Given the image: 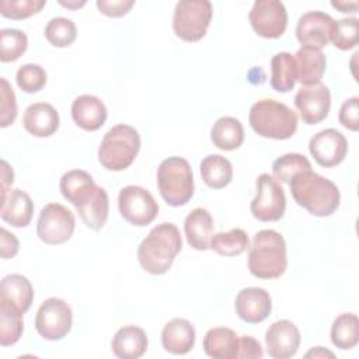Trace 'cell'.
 Here are the masks:
<instances>
[{
  "mask_svg": "<svg viewBox=\"0 0 359 359\" xmlns=\"http://www.w3.org/2000/svg\"><path fill=\"white\" fill-rule=\"evenodd\" d=\"M184 231L188 244L198 250L205 251L210 248L213 236V219L205 208L192 209L184 222Z\"/></svg>",
  "mask_w": 359,
  "mask_h": 359,
  "instance_id": "23",
  "label": "cell"
},
{
  "mask_svg": "<svg viewBox=\"0 0 359 359\" xmlns=\"http://www.w3.org/2000/svg\"><path fill=\"white\" fill-rule=\"evenodd\" d=\"M59 114L48 102L31 104L22 116L24 129L36 137H49L59 129Z\"/></svg>",
  "mask_w": 359,
  "mask_h": 359,
  "instance_id": "19",
  "label": "cell"
},
{
  "mask_svg": "<svg viewBox=\"0 0 359 359\" xmlns=\"http://www.w3.org/2000/svg\"><path fill=\"white\" fill-rule=\"evenodd\" d=\"M264 351L261 344L250 337V335H243L238 337V355L237 359H248V358H262Z\"/></svg>",
  "mask_w": 359,
  "mask_h": 359,
  "instance_id": "44",
  "label": "cell"
},
{
  "mask_svg": "<svg viewBox=\"0 0 359 359\" xmlns=\"http://www.w3.org/2000/svg\"><path fill=\"white\" fill-rule=\"evenodd\" d=\"M139 150V132L130 125L119 123L104 135L98 147V161L109 171H122L135 161Z\"/></svg>",
  "mask_w": 359,
  "mask_h": 359,
  "instance_id": "5",
  "label": "cell"
},
{
  "mask_svg": "<svg viewBox=\"0 0 359 359\" xmlns=\"http://www.w3.org/2000/svg\"><path fill=\"white\" fill-rule=\"evenodd\" d=\"M339 123L349 129L356 132L359 129V98L358 97H351L339 108V115H338Z\"/></svg>",
  "mask_w": 359,
  "mask_h": 359,
  "instance_id": "42",
  "label": "cell"
},
{
  "mask_svg": "<svg viewBox=\"0 0 359 359\" xmlns=\"http://www.w3.org/2000/svg\"><path fill=\"white\" fill-rule=\"evenodd\" d=\"M334 18L324 11L304 13L296 25V38L303 46L323 49L331 41Z\"/></svg>",
  "mask_w": 359,
  "mask_h": 359,
  "instance_id": "15",
  "label": "cell"
},
{
  "mask_svg": "<svg viewBox=\"0 0 359 359\" xmlns=\"http://www.w3.org/2000/svg\"><path fill=\"white\" fill-rule=\"evenodd\" d=\"M289 188L294 202L314 216H330L339 206L341 194L338 187L313 170L294 175Z\"/></svg>",
  "mask_w": 359,
  "mask_h": 359,
  "instance_id": "1",
  "label": "cell"
},
{
  "mask_svg": "<svg viewBox=\"0 0 359 359\" xmlns=\"http://www.w3.org/2000/svg\"><path fill=\"white\" fill-rule=\"evenodd\" d=\"M250 210L259 222H278L286 210V196L280 184L264 172L257 178V194L251 201Z\"/></svg>",
  "mask_w": 359,
  "mask_h": 359,
  "instance_id": "10",
  "label": "cell"
},
{
  "mask_svg": "<svg viewBox=\"0 0 359 359\" xmlns=\"http://www.w3.org/2000/svg\"><path fill=\"white\" fill-rule=\"evenodd\" d=\"M0 299L10 302L24 314L32 304L34 287L24 275L10 273L1 280Z\"/></svg>",
  "mask_w": 359,
  "mask_h": 359,
  "instance_id": "28",
  "label": "cell"
},
{
  "mask_svg": "<svg viewBox=\"0 0 359 359\" xmlns=\"http://www.w3.org/2000/svg\"><path fill=\"white\" fill-rule=\"evenodd\" d=\"M147 335L137 325H125L116 331L111 348L115 356L121 359H137L147 351Z\"/></svg>",
  "mask_w": 359,
  "mask_h": 359,
  "instance_id": "24",
  "label": "cell"
},
{
  "mask_svg": "<svg viewBox=\"0 0 359 359\" xmlns=\"http://www.w3.org/2000/svg\"><path fill=\"white\" fill-rule=\"evenodd\" d=\"M14 182V171L6 160H1V199L10 192V185Z\"/></svg>",
  "mask_w": 359,
  "mask_h": 359,
  "instance_id": "46",
  "label": "cell"
},
{
  "mask_svg": "<svg viewBox=\"0 0 359 359\" xmlns=\"http://www.w3.org/2000/svg\"><path fill=\"white\" fill-rule=\"evenodd\" d=\"M327 358V356H330V358H334V353L331 352V351H327V349H324L323 346H316V348H313L311 351H309L307 353H306V358Z\"/></svg>",
  "mask_w": 359,
  "mask_h": 359,
  "instance_id": "48",
  "label": "cell"
},
{
  "mask_svg": "<svg viewBox=\"0 0 359 359\" xmlns=\"http://www.w3.org/2000/svg\"><path fill=\"white\" fill-rule=\"evenodd\" d=\"M294 105L304 123H320L328 116L331 108L330 88L323 83L302 86L294 95Z\"/></svg>",
  "mask_w": 359,
  "mask_h": 359,
  "instance_id": "13",
  "label": "cell"
},
{
  "mask_svg": "<svg viewBox=\"0 0 359 359\" xmlns=\"http://www.w3.org/2000/svg\"><path fill=\"white\" fill-rule=\"evenodd\" d=\"M17 118V101L15 94L7 81V79H0V126L7 128Z\"/></svg>",
  "mask_w": 359,
  "mask_h": 359,
  "instance_id": "41",
  "label": "cell"
},
{
  "mask_svg": "<svg viewBox=\"0 0 359 359\" xmlns=\"http://www.w3.org/2000/svg\"><path fill=\"white\" fill-rule=\"evenodd\" d=\"M247 247H250L248 236L240 227L216 233L210 240V248L223 257H237L243 254Z\"/></svg>",
  "mask_w": 359,
  "mask_h": 359,
  "instance_id": "34",
  "label": "cell"
},
{
  "mask_svg": "<svg viewBox=\"0 0 359 359\" xmlns=\"http://www.w3.org/2000/svg\"><path fill=\"white\" fill-rule=\"evenodd\" d=\"M20 248L18 238L10 233L7 229H0V254L3 259H8L17 255Z\"/></svg>",
  "mask_w": 359,
  "mask_h": 359,
  "instance_id": "45",
  "label": "cell"
},
{
  "mask_svg": "<svg viewBox=\"0 0 359 359\" xmlns=\"http://www.w3.org/2000/svg\"><path fill=\"white\" fill-rule=\"evenodd\" d=\"M210 139L217 149L231 151L243 144L244 128L237 118L222 116L213 123Z\"/></svg>",
  "mask_w": 359,
  "mask_h": 359,
  "instance_id": "29",
  "label": "cell"
},
{
  "mask_svg": "<svg viewBox=\"0 0 359 359\" xmlns=\"http://www.w3.org/2000/svg\"><path fill=\"white\" fill-rule=\"evenodd\" d=\"M359 20L356 17L342 18L334 21L331 41L335 48L341 50H349L358 45Z\"/></svg>",
  "mask_w": 359,
  "mask_h": 359,
  "instance_id": "38",
  "label": "cell"
},
{
  "mask_svg": "<svg viewBox=\"0 0 359 359\" xmlns=\"http://www.w3.org/2000/svg\"><path fill=\"white\" fill-rule=\"evenodd\" d=\"M97 8L108 17H123L135 6L133 0H97Z\"/></svg>",
  "mask_w": 359,
  "mask_h": 359,
  "instance_id": "43",
  "label": "cell"
},
{
  "mask_svg": "<svg viewBox=\"0 0 359 359\" xmlns=\"http://www.w3.org/2000/svg\"><path fill=\"white\" fill-rule=\"evenodd\" d=\"M76 210L87 227L91 230H101L109 213V199L107 191L97 185L90 198L81 205L76 206Z\"/></svg>",
  "mask_w": 359,
  "mask_h": 359,
  "instance_id": "27",
  "label": "cell"
},
{
  "mask_svg": "<svg viewBox=\"0 0 359 359\" xmlns=\"http://www.w3.org/2000/svg\"><path fill=\"white\" fill-rule=\"evenodd\" d=\"M234 309L243 321L248 324L262 323L272 310L269 292L264 287H244L236 296Z\"/></svg>",
  "mask_w": 359,
  "mask_h": 359,
  "instance_id": "17",
  "label": "cell"
},
{
  "mask_svg": "<svg viewBox=\"0 0 359 359\" xmlns=\"http://www.w3.org/2000/svg\"><path fill=\"white\" fill-rule=\"evenodd\" d=\"M250 24L258 36L276 39L287 27V11L279 0H257L248 14Z\"/></svg>",
  "mask_w": 359,
  "mask_h": 359,
  "instance_id": "12",
  "label": "cell"
},
{
  "mask_svg": "<svg viewBox=\"0 0 359 359\" xmlns=\"http://www.w3.org/2000/svg\"><path fill=\"white\" fill-rule=\"evenodd\" d=\"M157 187L161 198L170 206H184L194 196V172L182 157H168L157 168Z\"/></svg>",
  "mask_w": 359,
  "mask_h": 359,
  "instance_id": "6",
  "label": "cell"
},
{
  "mask_svg": "<svg viewBox=\"0 0 359 359\" xmlns=\"http://www.w3.org/2000/svg\"><path fill=\"white\" fill-rule=\"evenodd\" d=\"M28 38L27 35L14 28L0 29V60L3 63L14 62L27 50Z\"/></svg>",
  "mask_w": 359,
  "mask_h": 359,
  "instance_id": "37",
  "label": "cell"
},
{
  "mask_svg": "<svg viewBox=\"0 0 359 359\" xmlns=\"http://www.w3.org/2000/svg\"><path fill=\"white\" fill-rule=\"evenodd\" d=\"M62 6H65V7H67V8H79V7H83L84 4H86V1L83 0V1H74V0H72V1H63V0H60L59 1Z\"/></svg>",
  "mask_w": 359,
  "mask_h": 359,
  "instance_id": "49",
  "label": "cell"
},
{
  "mask_svg": "<svg viewBox=\"0 0 359 359\" xmlns=\"http://www.w3.org/2000/svg\"><path fill=\"white\" fill-rule=\"evenodd\" d=\"M300 339V331L292 321L278 320L265 332L266 352L275 359H289L296 355Z\"/></svg>",
  "mask_w": 359,
  "mask_h": 359,
  "instance_id": "16",
  "label": "cell"
},
{
  "mask_svg": "<svg viewBox=\"0 0 359 359\" xmlns=\"http://www.w3.org/2000/svg\"><path fill=\"white\" fill-rule=\"evenodd\" d=\"M95 187L93 177L84 170H70L65 172L59 184L63 198L74 205V208L86 202Z\"/></svg>",
  "mask_w": 359,
  "mask_h": 359,
  "instance_id": "26",
  "label": "cell"
},
{
  "mask_svg": "<svg viewBox=\"0 0 359 359\" xmlns=\"http://www.w3.org/2000/svg\"><path fill=\"white\" fill-rule=\"evenodd\" d=\"M287 268L286 243L280 233L272 229L259 230L252 237L248 252V271L258 279H275Z\"/></svg>",
  "mask_w": 359,
  "mask_h": 359,
  "instance_id": "3",
  "label": "cell"
},
{
  "mask_svg": "<svg viewBox=\"0 0 359 359\" xmlns=\"http://www.w3.org/2000/svg\"><path fill=\"white\" fill-rule=\"evenodd\" d=\"M182 248V238L174 223L154 226L137 248L140 266L151 275L165 273Z\"/></svg>",
  "mask_w": 359,
  "mask_h": 359,
  "instance_id": "2",
  "label": "cell"
},
{
  "mask_svg": "<svg viewBox=\"0 0 359 359\" xmlns=\"http://www.w3.org/2000/svg\"><path fill=\"white\" fill-rule=\"evenodd\" d=\"M73 325L70 306L59 297H49L39 306L35 316L36 332L48 341L65 338Z\"/></svg>",
  "mask_w": 359,
  "mask_h": 359,
  "instance_id": "9",
  "label": "cell"
},
{
  "mask_svg": "<svg viewBox=\"0 0 359 359\" xmlns=\"http://www.w3.org/2000/svg\"><path fill=\"white\" fill-rule=\"evenodd\" d=\"M203 351L213 359H237L238 335L226 327L210 328L203 337Z\"/></svg>",
  "mask_w": 359,
  "mask_h": 359,
  "instance_id": "25",
  "label": "cell"
},
{
  "mask_svg": "<svg viewBox=\"0 0 359 359\" xmlns=\"http://www.w3.org/2000/svg\"><path fill=\"white\" fill-rule=\"evenodd\" d=\"M296 84L294 57L289 52H279L271 60V87L278 93H289Z\"/></svg>",
  "mask_w": 359,
  "mask_h": 359,
  "instance_id": "31",
  "label": "cell"
},
{
  "mask_svg": "<svg viewBox=\"0 0 359 359\" xmlns=\"http://www.w3.org/2000/svg\"><path fill=\"white\" fill-rule=\"evenodd\" d=\"M201 177L212 189H222L233 180L231 163L220 154H209L201 161Z\"/></svg>",
  "mask_w": 359,
  "mask_h": 359,
  "instance_id": "30",
  "label": "cell"
},
{
  "mask_svg": "<svg viewBox=\"0 0 359 359\" xmlns=\"http://www.w3.org/2000/svg\"><path fill=\"white\" fill-rule=\"evenodd\" d=\"M331 6L337 10H339L341 13H356L359 8V3L358 1H331Z\"/></svg>",
  "mask_w": 359,
  "mask_h": 359,
  "instance_id": "47",
  "label": "cell"
},
{
  "mask_svg": "<svg viewBox=\"0 0 359 359\" xmlns=\"http://www.w3.org/2000/svg\"><path fill=\"white\" fill-rule=\"evenodd\" d=\"M309 150L318 165L330 168L341 164L346 157L348 140L339 130L328 128L310 139Z\"/></svg>",
  "mask_w": 359,
  "mask_h": 359,
  "instance_id": "14",
  "label": "cell"
},
{
  "mask_svg": "<svg viewBox=\"0 0 359 359\" xmlns=\"http://www.w3.org/2000/svg\"><path fill=\"white\" fill-rule=\"evenodd\" d=\"M248 121L252 130L268 139L286 140L297 130V115L287 105L264 98L252 104Z\"/></svg>",
  "mask_w": 359,
  "mask_h": 359,
  "instance_id": "4",
  "label": "cell"
},
{
  "mask_svg": "<svg viewBox=\"0 0 359 359\" xmlns=\"http://www.w3.org/2000/svg\"><path fill=\"white\" fill-rule=\"evenodd\" d=\"M46 72L42 66L35 63H27L20 66L15 74L17 86L25 91V93H38L41 91L46 84Z\"/></svg>",
  "mask_w": 359,
  "mask_h": 359,
  "instance_id": "39",
  "label": "cell"
},
{
  "mask_svg": "<svg viewBox=\"0 0 359 359\" xmlns=\"http://www.w3.org/2000/svg\"><path fill=\"white\" fill-rule=\"evenodd\" d=\"M195 328L185 318H172L161 330V345L172 355H185L195 345Z\"/></svg>",
  "mask_w": 359,
  "mask_h": 359,
  "instance_id": "20",
  "label": "cell"
},
{
  "mask_svg": "<svg viewBox=\"0 0 359 359\" xmlns=\"http://www.w3.org/2000/svg\"><path fill=\"white\" fill-rule=\"evenodd\" d=\"M74 227L76 219L73 212L57 202H50L39 213L36 234L45 244L57 245L70 240Z\"/></svg>",
  "mask_w": 359,
  "mask_h": 359,
  "instance_id": "8",
  "label": "cell"
},
{
  "mask_svg": "<svg viewBox=\"0 0 359 359\" xmlns=\"http://www.w3.org/2000/svg\"><path fill=\"white\" fill-rule=\"evenodd\" d=\"M46 0H1L0 14L10 20H24L39 13Z\"/></svg>",
  "mask_w": 359,
  "mask_h": 359,
  "instance_id": "40",
  "label": "cell"
},
{
  "mask_svg": "<svg viewBox=\"0 0 359 359\" xmlns=\"http://www.w3.org/2000/svg\"><path fill=\"white\" fill-rule=\"evenodd\" d=\"M311 170V164L303 154L299 153H287L278 157L272 164L273 178L280 182L289 184L290 180L303 172Z\"/></svg>",
  "mask_w": 359,
  "mask_h": 359,
  "instance_id": "35",
  "label": "cell"
},
{
  "mask_svg": "<svg viewBox=\"0 0 359 359\" xmlns=\"http://www.w3.org/2000/svg\"><path fill=\"white\" fill-rule=\"evenodd\" d=\"M213 8L208 0H181L175 4L172 29L185 42L201 41L209 28Z\"/></svg>",
  "mask_w": 359,
  "mask_h": 359,
  "instance_id": "7",
  "label": "cell"
},
{
  "mask_svg": "<svg viewBox=\"0 0 359 359\" xmlns=\"http://www.w3.org/2000/svg\"><path fill=\"white\" fill-rule=\"evenodd\" d=\"M107 116V107L95 95H79L72 104V118L74 123L84 130H98L105 123Z\"/></svg>",
  "mask_w": 359,
  "mask_h": 359,
  "instance_id": "18",
  "label": "cell"
},
{
  "mask_svg": "<svg viewBox=\"0 0 359 359\" xmlns=\"http://www.w3.org/2000/svg\"><path fill=\"white\" fill-rule=\"evenodd\" d=\"M22 331V313L10 302L0 299V345H14L21 338Z\"/></svg>",
  "mask_w": 359,
  "mask_h": 359,
  "instance_id": "32",
  "label": "cell"
},
{
  "mask_svg": "<svg viewBox=\"0 0 359 359\" xmlns=\"http://www.w3.org/2000/svg\"><path fill=\"white\" fill-rule=\"evenodd\" d=\"M331 342L342 349L348 351L359 342V318L353 313L339 314L331 325Z\"/></svg>",
  "mask_w": 359,
  "mask_h": 359,
  "instance_id": "33",
  "label": "cell"
},
{
  "mask_svg": "<svg viewBox=\"0 0 359 359\" xmlns=\"http://www.w3.org/2000/svg\"><path fill=\"white\" fill-rule=\"evenodd\" d=\"M34 215V202L31 196L20 189H10L6 198L1 199L0 216L13 227H27Z\"/></svg>",
  "mask_w": 359,
  "mask_h": 359,
  "instance_id": "22",
  "label": "cell"
},
{
  "mask_svg": "<svg viewBox=\"0 0 359 359\" xmlns=\"http://www.w3.org/2000/svg\"><path fill=\"white\" fill-rule=\"evenodd\" d=\"M293 57L296 65V81L303 86L321 83L327 67V59L320 49L302 46Z\"/></svg>",
  "mask_w": 359,
  "mask_h": 359,
  "instance_id": "21",
  "label": "cell"
},
{
  "mask_svg": "<svg viewBox=\"0 0 359 359\" xmlns=\"http://www.w3.org/2000/svg\"><path fill=\"white\" fill-rule=\"evenodd\" d=\"M118 208L128 223L139 227L150 224L158 213V205L153 195L139 185H128L121 189Z\"/></svg>",
  "mask_w": 359,
  "mask_h": 359,
  "instance_id": "11",
  "label": "cell"
},
{
  "mask_svg": "<svg viewBox=\"0 0 359 359\" xmlns=\"http://www.w3.org/2000/svg\"><path fill=\"white\" fill-rule=\"evenodd\" d=\"M77 36V28L73 20L66 17H55L45 27V38L56 48L70 46Z\"/></svg>",
  "mask_w": 359,
  "mask_h": 359,
  "instance_id": "36",
  "label": "cell"
}]
</instances>
